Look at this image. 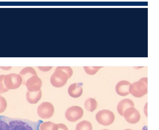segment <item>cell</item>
Segmentation results:
<instances>
[{
    "label": "cell",
    "mask_w": 159,
    "mask_h": 130,
    "mask_svg": "<svg viewBox=\"0 0 159 130\" xmlns=\"http://www.w3.org/2000/svg\"><path fill=\"white\" fill-rule=\"evenodd\" d=\"M42 121L33 122L27 119L11 118L0 116V130H39Z\"/></svg>",
    "instance_id": "cell-1"
},
{
    "label": "cell",
    "mask_w": 159,
    "mask_h": 130,
    "mask_svg": "<svg viewBox=\"0 0 159 130\" xmlns=\"http://www.w3.org/2000/svg\"><path fill=\"white\" fill-rule=\"evenodd\" d=\"M73 75V70L70 66H58L50 78V82L53 87L64 86L69 78Z\"/></svg>",
    "instance_id": "cell-2"
},
{
    "label": "cell",
    "mask_w": 159,
    "mask_h": 130,
    "mask_svg": "<svg viewBox=\"0 0 159 130\" xmlns=\"http://www.w3.org/2000/svg\"><path fill=\"white\" fill-rule=\"evenodd\" d=\"M129 94L137 98H140L148 94V78H143L131 84Z\"/></svg>",
    "instance_id": "cell-3"
},
{
    "label": "cell",
    "mask_w": 159,
    "mask_h": 130,
    "mask_svg": "<svg viewBox=\"0 0 159 130\" xmlns=\"http://www.w3.org/2000/svg\"><path fill=\"white\" fill-rule=\"evenodd\" d=\"M96 119L100 124L104 126H108L114 122L115 120V115L110 110L104 109L97 113Z\"/></svg>",
    "instance_id": "cell-4"
},
{
    "label": "cell",
    "mask_w": 159,
    "mask_h": 130,
    "mask_svg": "<svg viewBox=\"0 0 159 130\" xmlns=\"http://www.w3.org/2000/svg\"><path fill=\"white\" fill-rule=\"evenodd\" d=\"M4 82L8 90H13L20 87L23 83V80L19 74L10 73L5 75Z\"/></svg>",
    "instance_id": "cell-5"
},
{
    "label": "cell",
    "mask_w": 159,
    "mask_h": 130,
    "mask_svg": "<svg viewBox=\"0 0 159 130\" xmlns=\"http://www.w3.org/2000/svg\"><path fill=\"white\" fill-rule=\"evenodd\" d=\"M84 115V110L78 106H73L67 109L65 112L66 119L70 122H75L81 119Z\"/></svg>",
    "instance_id": "cell-6"
},
{
    "label": "cell",
    "mask_w": 159,
    "mask_h": 130,
    "mask_svg": "<svg viewBox=\"0 0 159 130\" xmlns=\"http://www.w3.org/2000/svg\"><path fill=\"white\" fill-rule=\"evenodd\" d=\"M55 108L53 105L49 102H43L38 108V114L41 118L49 119L53 116Z\"/></svg>",
    "instance_id": "cell-7"
},
{
    "label": "cell",
    "mask_w": 159,
    "mask_h": 130,
    "mask_svg": "<svg viewBox=\"0 0 159 130\" xmlns=\"http://www.w3.org/2000/svg\"><path fill=\"white\" fill-rule=\"evenodd\" d=\"M123 116L127 122L131 124H136L140 119L139 112L134 107L126 109L123 113Z\"/></svg>",
    "instance_id": "cell-8"
},
{
    "label": "cell",
    "mask_w": 159,
    "mask_h": 130,
    "mask_svg": "<svg viewBox=\"0 0 159 130\" xmlns=\"http://www.w3.org/2000/svg\"><path fill=\"white\" fill-rule=\"evenodd\" d=\"M42 81L38 75L33 76L27 80L25 83L28 91L35 92L41 90L42 87Z\"/></svg>",
    "instance_id": "cell-9"
},
{
    "label": "cell",
    "mask_w": 159,
    "mask_h": 130,
    "mask_svg": "<svg viewBox=\"0 0 159 130\" xmlns=\"http://www.w3.org/2000/svg\"><path fill=\"white\" fill-rule=\"evenodd\" d=\"M130 85V82L129 81L126 80L120 81L116 86V92L121 96H126L129 94V89Z\"/></svg>",
    "instance_id": "cell-10"
},
{
    "label": "cell",
    "mask_w": 159,
    "mask_h": 130,
    "mask_svg": "<svg viewBox=\"0 0 159 130\" xmlns=\"http://www.w3.org/2000/svg\"><path fill=\"white\" fill-rule=\"evenodd\" d=\"M82 83H74L70 86L68 89V94L73 98H79L83 93Z\"/></svg>",
    "instance_id": "cell-11"
},
{
    "label": "cell",
    "mask_w": 159,
    "mask_h": 130,
    "mask_svg": "<svg viewBox=\"0 0 159 130\" xmlns=\"http://www.w3.org/2000/svg\"><path fill=\"white\" fill-rule=\"evenodd\" d=\"M134 103L130 99H125L121 100L118 104L117 106V111L120 115L123 116V113L126 109L130 107H134Z\"/></svg>",
    "instance_id": "cell-12"
},
{
    "label": "cell",
    "mask_w": 159,
    "mask_h": 130,
    "mask_svg": "<svg viewBox=\"0 0 159 130\" xmlns=\"http://www.w3.org/2000/svg\"><path fill=\"white\" fill-rule=\"evenodd\" d=\"M19 75L20 76L23 80L22 84L25 85L26 82L29 78H30L32 76H36L37 73L34 69L32 67H26L21 70L19 73Z\"/></svg>",
    "instance_id": "cell-13"
},
{
    "label": "cell",
    "mask_w": 159,
    "mask_h": 130,
    "mask_svg": "<svg viewBox=\"0 0 159 130\" xmlns=\"http://www.w3.org/2000/svg\"><path fill=\"white\" fill-rule=\"evenodd\" d=\"M42 97V91L41 90L35 91L30 92L28 91L26 94L27 100L29 103L31 104H35L38 103L39 101Z\"/></svg>",
    "instance_id": "cell-14"
},
{
    "label": "cell",
    "mask_w": 159,
    "mask_h": 130,
    "mask_svg": "<svg viewBox=\"0 0 159 130\" xmlns=\"http://www.w3.org/2000/svg\"><path fill=\"white\" fill-rule=\"evenodd\" d=\"M58 127L57 124L52 122H45L40 123L39 125V130H58Z\"/></svg>",
    "instance_id": "cell-15"
},
{
    "label": "cell",
    "mask_w": 159,
    "mask_h": 130,
    "mask_svg": "<svg viewBox=\"0 0 159 130\" xmlns=\"http://www.w3.org/2000/svg\"><path fill=\"white\" fill-rule=\"evenodd\" d=\"M97 105V102L94 98H90L88 99L84 103L85 109L91 112H93L96 109Z\"/></svg>",
    "instance_id": "cell-16"
},
{
    "label": "cell",
    "mask_w": 159,
    "mask_h": 130,
    "mask_svg": "<svg viewBox=\"0 0 159 130\" xmlns=\"http://www.w3.org/2000/svg\"><path fill=\"white\" fill-rule=\"evenodd\" d=\"M76 130H93V126L91 123L85 120L78 123L76 126Z\"/></svg>",
    "instance_id": "cell-17"
},
{
    "label": "cell",
    "mask_w": 159,
    "mask_h": 130,
    "mask_svg": "<svg viewBox=\"0 0 159 130\" xmlns=\"http://www.w3.org/2000/svg\"><path fill=\"white\" fill-rule=\"evenodd\" d=\"M103 68V66H84V68L85 72L89 75H95L99 69Z\"/></svg>",
    "instance_id": "cell-18"
},
{
    "label": "cell",
    "mask_w": 159,
    "mask_h": 130,
    "mask_svg": "<svg viewBox=\"0 0 159 130\" xmlns=\"http://www.w3.org/2000/svg\"><path fill=\"white\" fill-rule=\"evenodd\" d=\"M5 75H0V94L7 92L9 90L7 88L4 82V78Z\"/></svg>",
    "instance_id": "cell-19"
},
{
    "label": "cell",
    "mask_w": 159,
    "mask_h": 130,
    "mask_svg": "<svg viewBox=\"0 0 159 130\" xmlns=\"http://www.w3.org/2000/svg\"><path fill=\"white\" fill-rule=\"evenodd\" d=\"M7 107V103L3 97L0 96V114L3 113Z\"/></svg>",
    "instance_id": "cell-20"
},
{
    "label": "cell",
    "mask_w": 159,
    "mask_h": 130,
    "mask_svg": "<svg viewBox=\"0 0 159 130\" xmlns=\"http://www.w3.org/2000/svg\"><path fill=\"white\" fill-rule=\"evenodd\" d=\"M39 69L43 72L49 71L52 68V66H39Z\"/></svg>",
    "instance_id": "cell-21"
},
{
    "label": "cell",
    "mask_w": 159,
    "mask_h": 130,
    "mask_svg": "<svg viewBox=\"0 0 159 130\" xmlns=\"http://www.w3.org/2000/svg\"><path fill=\"white\" fill-rule=\"evenodd\" d=\"M57 125H58V130H68L67 127L64 124H62V123L57 124Z\"/></svg>",
    "instance_id": "cell-22"
},
{
    "label": "cell",
    "mask_w": 159,
    "mask_h": 130,
    "mask_svg": "<svg viewBox=\"0 0 159 130\" xmlns=\"http://www.w3.org/2000/svg\"><path fill=\"white\" fill-rule=\"evenodd\" d=\"M0 68L1 69H2L3 70H9L10 69H11V66H4V67H3V66H0Z\"/></svg>",
    "instance_id": "cell-23"
},
{
    "label": "cell",
    "mask_w": 159,
    "mask_h": 130,
    "mask_svg": "<svg viewBox=\"0 0 159 130\" xmlns=\"http://www.w3.org/2000/svg\"><path fill=\"white\" fill-rule=\"evenodd\" d=\"M130 130V129H126V130Z\"/></svg>",
    "instance_id": "cell-24"
},
{
    "label": "cell",
    "mask_w": 159,
    "mask_h": 130,
    "mask_svg": "<svg viewBox=\"0 0 159 130\" xmlns=\"http://www.w3.org/2000/svg\"><path fill=\"white\" fill-rule=\"evenodd\" d=\"M107 130V129H105V130Z\"/></svg>",
    "instance_id": "cell-25"
}]
</instances>
